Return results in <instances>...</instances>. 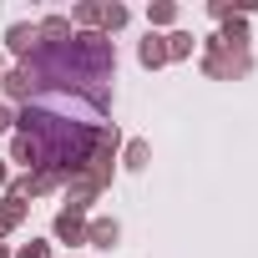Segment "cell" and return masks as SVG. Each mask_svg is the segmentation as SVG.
<instances>
[{"label": "cell", "instance_id": "cell-4", "mask_svg": "<svg viewBox=\"0 0 258 258\" xmlns=\"http://www.w3.org/2000/svg\"><path fill=\"white\" fill-rule=\"evenodd\" d=\"M6 46H11V51L26 61V56L41 46V36H36V26H26V21H21V26H11V31H6Z\"/></svg>", "mask_w": 258, "mask_h": 258}, {"label": "cell", "instance_id": "cell-16", "mask_svg": "<svg viewBox=\"0 0 258 258\" xmlns=\"http://www.w3.org/2000/svg\"><path fill=\"white\" fill-rule=\"evenodd\" d=\"M11 121H16V111H11V106H0V132H6Z\"/></svg>", "mask_w": 258, "mask_h": 258}, {"label": "cell", "instance_id": "cell-18", "mask_svg": "<svg viewBox=\"0 0 258 258\" xmlns=\"http://www.w3.org/2000/svg\"><path fill=\"white\" fill-rule=\"evenodd\" d=\"M0 238H6V228H0Z\"/></svg>", "mask_w": 258, "mask_h": 258}, {"label": "cell", "instance_id": "cell-8", "mask_svg": "<svg viewBox=\"0 0 258 258\" xmlns=\"http://www.w3.org/2000/svg\"><path fill=\"white\" fill-rule=\"evenodd\" d=\"M11 157H16V162H26L31 172L41 167V152H36V142H31V137H16V142H11Z\"/></svg>", "mask_w": 258, "mask_h": 258}, {"label": "cell", "instance_id": "cell-6", "mask_svg": "<svg viewBox=\"0 0 258 258\" xmlns=\"http://www.w3.org/2000/svg\"><path fill=\"white\" fill-rule=\"evenodd\" d=\"M116 238H121V228H116L111 218H96V223H86V243H91V248H111Z\"/></svg>", "mask_w": 258, "mask_h": 258}, {"label": "cell", "instance_id": "cell-13", "mask_svg": "<svg viewBox=\"0 0 258 258\" xmlns=\"http://www.w3.org/2000/svg\"><path fill=\"white\" fill-rule=\"evenodd\" d=\"M101 26L106 31H121L126 26V6H101Z\"/></svg>", "mask_w": 258, "mask_h": 258}, {"label": "cell", "instance_id": "cell-19", "mask_svg": "<svg viewBox=\"0 0 258 258\" xmlns=\"http://www.w3.org/2000/svg\"><path fill=\"white\" fill-rule=\"evenodd\" d=\"M0 66H6V56H0Z\"/></svg>", "mask_w": 258, "mask_h": 258}, {"label": "cell", "instance_id": "cell-7", "mask_svg": "<svg viewBox=\"0 0 258 258\" xmlns=\"http://www.w3.org/2000/svg\"><path fill=\"white\" fill-rule=\"evenodd\" d=\"M137 61H142V66H162V61H167V36H147V41L137 46Z\"/></svg>", "mask_w": 258, "mask_h": 258}, {"label": "cell", "instance_id": "cell-3", "mask_svg": "<svg viewBox=\"0 0 258 258\" xmlns=\"http://www.w3.org/2000/svg\"><path fill=\"white\" fill-rule=\"evenodd\" d=\"M56 238H61V243H71V248H81V243H86V213L61 208V213H56Z\"/></svg>", "mask_w": 258, "mask_h": 258}, {"label": "cell", "instance_id": "cell-5", "mask_svg": "<svg viewBox=\"0 0 258 258\" xmlns=\"http://www.w3.org/2000/svg\"><path fill=\"white\" fill-rule=\"evenodd\" d=\"M218 46H228V51H248V21H243V16H228Z\"/></svg>", "mask_w": 258, "mask_h": 258}, {"label": "cell", "instance_id": "cell-12", "mask_svg": "<svg viewBox=\"0 0 258 258\" xmlns=\"http://www.w3.org/2000/svg\"><path fill=\"white\" fill-rule=\"evenodd\" d=\"M147 21L152 26H172L177 21V6H172V0H157V6H147Z\"/></svg>", "mask_w": 258, "mask_h": 258}, {"label": "cell", "instance_id": "cell-1", "mask_svg": "<svg viewBox=\"0 0 258 258\" xmlns=\"http://www.w3.org/2000/svg\"><path fill=\"white\" fill-rule=\"evenodd\" d=\"M203 71L218 76V81H238V76L253 71V56H248V51H228V46H218V36H213V41H208V56H203Z\"/></svg>", "mask_w": 258, "mask_h": 258}, {"label": "cell", "instance_id": "cell-9", "mask_svg": "<svg viewBox=\"0 0 258 258\" xmlns=\"http://www.w3.org/2000/svg\"><path fill=\"white\" fill-rule=\"evenodd\" d=\"M26 218V203L21 198H0V228H16Z\"/></svg>", "mask_w": 258, "mask_h": 258}, {"label": "cell", "instance_id": "cell-17", "mask_svg": "<svg viewBox=\"0 0 258 258\" xmlns=\"http://www.w3.org/2000/svg\"><path fill=\"white\" fill-rule=\"evenodd\" d=\"M0 187H11V177H6V162H0Z\"/></svg>", "mask_w": 258, "mask_h": 258}, {"label": "cell", "instance_id": "cell-11", "mask_svg": "<svg viewBox=\"0 0 258 258\" xmlns=\"http://www.w3.org/2000/svg\"><path fill=\"white\" fill-rule=\"evenodd\" d=\"M182 56H192V36L187 31H172L167 36V61H182Z\"/></svg>", "mask_w": 258, "mask_h": 258}, {"label": "cell", "instance_id": "cell-14", "mask_svg": "<svg viewBox=\"0 0 258 258\" xmlns=\"http://www.w3.org/2000/svg\"><path fill=\"white\" fill-rule=\"evenodd\" d=\"M71 21H81V26H101V6H76Z\"/></svg>", "mask_w": 258, "mask_h": 258}, {"label": "cell", "instance_id": "cell-2", "mask_svg": "<svg viewBox=\"0 0 258 258\" xmlns=\"http://www.w3.org/2000/svg\"><path fill=\"white\" fill-rule=\"evenodd\" d=\"M0 86H6V96H11V101H36V91H41V86H36V76H31L26 66L6 71V76H0Z\"/></svg>", "mask_w": 258, "mask_h": 258}, {"label": "cell", "instance_id": "cell-10", "mask_svg": "<svg viewBox=\"0 0 258 258\" xmlns=\"http://www.w3.org/2000/svg\"><path fill=\"white\" fill-rule=\"evenodd\" d=\"M121 157H126V167H132V172H142V167L152 162V147H147V142H126Z\"/></svg>", "mask_w": 258, "mask_h": 258}, {"label": "cell", "instance_id": "cell-15", "mask_svg": "<svg viewBox=\"0 0 258 258\" xmlns=\"http://www.w3.org/2000/svg\"><path fill=\"white\" fill-rule=\"evenodd\" d=\"M16 258H51V248H46V243H26Z\"/></svg>", "mask_w": 258, "mask_h": 258}]
</instances>
